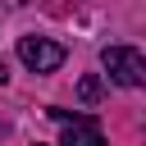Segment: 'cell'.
Wrapping results in <instances>:
<instances>
[{
	"instance_id": "5",
	"label": "cell",
	"mask_w": 146,
	"mask_h": 146,
	"mask_svg": "<svg viewBox=\"0 0 146 146\" xmlns=\"http://www.w3.org/2000/svg\"><path fill=\"white\" fill-rule=\"evenodd\" d=\"M0 82H9V64L5 59H0Z\"/></svg>"
},
{
	"instance_id": "4",
	"label": "cell",
	"mask_w": 146,
	"mask_h": 146,
	"mask_svg": "<svg viewBox=\"0 0 146 146\" xmlns=\"http://www.w3.org/2000/svg\"><path fill=\"white\" fill-rule=\"evenodd\" d=\"M78 100H82V105H96V100H100V78L87 73V78L78 82Z\"/></svg>"
},
{
	"instance_id": "3",
	"label": "cell",
	"mask_w": 146,
	"mask_h": 146,
	"mask_svg": "<svg viewBox=\"0 0 146 146\" xmlns=\"http://www.w3.org/2000/svg\"><path fill=\"white\" fill-rule=\"evenodd\" d=\"M50 119H59V123H64V137H59V146H110V141L100 137V128H96V119H91V114L50 110Z\"/></svg>"
},
{
	"instance_id": "2",
	"label": "cell",
	"mask_w": 146,
	"mask_h": 146,
	"mask_svg": "<svg viewBox=\"0 0 146 146\" xmlns=\"http://www.w3.org/2000/svg\"><path fill=\"white\" fill-rule=\"evenodd\" d=\"M18 59L32 73H55L64 64V46L50 41V36H18Z\"/></svg>"
},
{
	"instance_id": "1",
	"label": "cell",
	"mask_w": 146,
	"mask_h": 146,
	"mask_svg": "<svg viewBox=\"0 0 146 146\" xmlns=\"http://www.w3.org/2000/svg\"><path fill=\"white\" fill-rule=\"evenodd\" d=\"M100 64H105V73H110L119 87H141V82H146V59H141V50H132V46H105V50H100Z\"/></svg>"
}]
</instances>
